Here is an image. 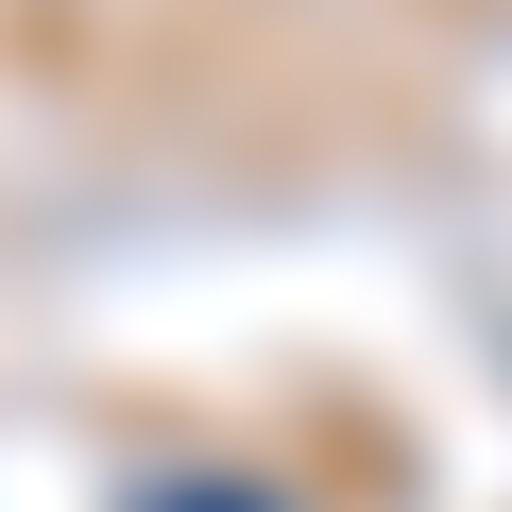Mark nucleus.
Listing matches in <instances>:
<instances>
[{
	"label": "nucleus",
	"instance_id": "1",
	"mask_svg": "<svg viewBox=\"0 0 512 512\" xmlns=\"http://www.w3.org/2000/svg\"><path fill=\"white\" fill-rule=\"evenodd\" d=\"M137 512H274L256 478H171V495H137Z\"/></svg>",
	"mask_w": 512,
	"mask_h": 512
}]
</instances>
